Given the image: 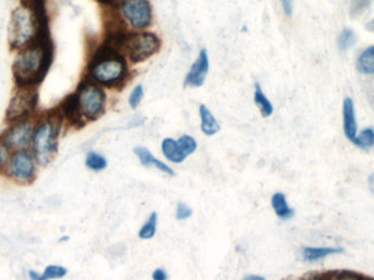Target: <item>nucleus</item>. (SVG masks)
I'll list each match as a JSON object with an SVG mask.
<instances>
[{"label": "nucleus", "mask_w": 374, "mask_h": 280, "mask_svg": "<svg viewBox=\"0 0 374 280\" xmlns=\"http://www.w3.org/2000/svg\"><path fill=\"white\" fill-rule=\"evenodd\" d=\"M127 66L123 57L108 49L101 51L90 66V75L103 85H117L125 78Z\"/></svg>", "instance_id": "obj_1"}, {"label": "nucleus", "mask_w": 374, "mask_h": 280, "mask_svg": "<svg viewBox=\"0 0 374 280\" xmlns=\"http://www.w3.org/2000/svg\"><path fill=\"white\" fill-rule=\"evenodd\" d=\"M39 20L29 7H19L13 11L9 26V41L16 47H24L35 40L39 34Z\"/></svg>", "instance_id": "obj_2"}, {"label": "nucleus", "mask_w": 374, "mask_h": 280, "mask_svg": "<svg viewBox=\"0 0 374 280\" xmlns=\"http://www.w3.org/2000/svg\"><path fill=\"white\" fill-rule=\"evenodd\" d=\"M49 56L43 47H29L21 51L13 64V72L21 83H32L39 79L45 69Z\"/></svg>", "instance_id": "obj_3"}, {"label": "nucleus", "mask_w": 374, "mask_h": 280, "mask_svg": "<svg viewBox=\"0 0 374 280\" xmlns=\"http://www.w3.org/2000/svg\"><path fill=\"white\" fill-rule=\"evenodd\" d=\"M58 129L56 122L47 120L34 131L32 139L34 158L42 167H47L54 159L58 146Z\"/></svg>", "instance_id": "obj_4"}, {"label": "nucleus", "mask_w": 374, "mask_h": 280, "mask_svg": "<svg viewBox=\"0 0 374 280\" xmlns=\"http://www.w3.org/2000/svg\"><path fill=\"white\" fill-rule=\"evenodd\" d=\"M74 98L81 117L88 121H95L102 115L106 106V94L98 85L92 83L83 85Z\"/></svg>", "instance_id": "obj_5"}, {"label": "nucleus", "mask_w": 374, "mask_h": 280, "mask_svg": "<svg viewBox=\"0 0 374 280\" xmlns=\"http://www.w3.org/2000/svg\"><path fill=\"white\" fill-rule=\"evenodd\" d=\"M131 62L139 63L156 54L160 49V40L152 33L131 34L124 43Z\"/></svg>", "instance_id": "obj_6"}, {"label": "nucleus", "mask_w": 374, "mask_h": 280, "mask_svg": "<svg viewBox=\"0 0 374 280\" xmlns=\"http://www.w3.org/2000/svg\"><path fill=\"white\" fill-rule=\"evenodd\" d=\"M124 18L133 28H148L152 22V9L148 0H121Z\"/></svg>", "instance_id": "obj_7"}, {"label": "nucleus", "mask_w": 374, "mask_h": 280, "mask_svg": "<svg viewBox=\"0 0 374 280\" xmlns=\"http://www.w3.org/2000/svg\"><path fill=\"white\" fill-rule=\"evenodd\" d=\"M7 169L11 178L18 182H30L35 175L33 156L26 150H19L11 156Z\"/></svg>", "instance_id": "obj_8"}, {"label": "nucleus", "mask_w": 374, "mask_h": 280, "mask_svg": "<svg viewBox=\"0 0 374 280\" xmlns=\"http://www.w3.org/2000/svg\"><path fill=\"white\" fill-rule=\"evenodd\" d=\"M33 126L29 122H19L13 125L11 129L6 131L0 138L8 146L9 149L24 150L30 145L33 139Z\"/></svg>", "instance_id": "obj_9"}, {"label": "nucleus", "mask_w": 374, "mask_h": 280, "mask_svg": "<svg viewBox=\"0 0 374 280\" xmlns=\"http://www.w3.org/2000/svg\"><path fill=\"white\" fill-rule=\"evenodd\" d=\"M35 93L33 91L24 90L17 93L9 104L7 119L10 122H18L24 119L35 108Z\"/></svg>", "instance_id": "obj_10"}, {"label": "nucleus", "mask_w": 374, "mask_h": 280, "mask_svg": "<svg viewBox=\"0 0 374 280\" xmlns=\"http://www.w3.org/2000/svg\"><path fill=\"white\" fill-rule=\"evenodd\" d=\"M209 72V57L207 51L202 49L197 60L192 65L190 72L185 78V85L188 87L198 88L205 83L206 77Z\"/></svg>", "instance_id": "obj_11"}, {"label": "nucleus", "mask_w": 374, "mask_h": 280, "mask_svg": "<svg viewBox=\"0 0 374 280\" xmlns=\"http://www.w3.org/2000/svg\"><path fill=\"white\" fill-rule=\"evenodd\" d=\"M343 125L346 138L352 144H356L358 124H357L355 103L351 98H346L343 102Z\"/></svg>", "instance_id": "obj_12"}, {"label": "nucleus", "mask_w": 374, "mask_h": 280, "mask_svg": "<svg viewBox=\"0 0 374 280\" xmlns=\"http://www.w3.org/2000/svg\"><path fill=\"white\" fill-rule=\"evenodd\" d=\"M133 154H136L141 165H144V167H150V165H152V167H156L161 172L171 175V176H174L175 171L171 167H169L167 163H164L161 160L156 159L154 154L149 151V149H147L146 147H136V148H133Z\"/></svg>", "instance_id": "obj_13"}, {"label": "nucleus", "mask_w": 374, "mask_h": 280, "mask_svg": "<svg viewBox=\"0 0 374 280\" xmlns=\"http://www.w3.org/2000/svg\"><path fill=\"white\" fill-rule=\"evenodd\" d=\"M200 129L207 136H213L220 131L221 127L211 110L206 106H200Z\"/></svg>", "instance_id": "obj_14"}, {"label": "nucleus", "mask_w": 374, "mask_h": 280, "mask_svg": "<svg viewBox=\"0 0 374 280\" xmlns=\"http://www.w3.org/2000/svg\"><path fill=\"white\" fill-rule=\"evenodd\" d=\"M343 252L341 247H305L302 249V257L305 262L314 263L323 260L330 255L339 254Z\"/></svg>", "instance_id": "obj_15"}, {"label": "nucleus", "mask_w": 374, "mask_h": 280, "mask_svg": "<svg viewBox=\"0 0 374 280\" xmlns=\"http://www.w3.org/2000/svg\"><path fill=\"white\" fill-rule=\"evenodd\" d=\"M162 154L173 163H182L186 159V154L179 148L177 140L173 138H164L161 144Z\"/></svg>", "instance_id": "obj_16"}, {"label": "nucleus", "mask_w": 374, "mask_h": 280, "mask_svg": "<svg viewBox=\"0 0 374 280\" xmlns=\"http://www.w3.org/2000/svg\"><path fill=\"white\" fill-rule=\"evenodd\" d=\"M272 207L277 217H279L284 220H287V219L293 218L295 216V211L288 204L287 197H286L285 194L280 193V192L275 193L272 196Z\"/></svg>", "instance_id": "obj_17"}, {"label": "nucleus", "mask_w": 374, "mask_h": 280, "mask_svg": "<svg viewBox=\"0 0 374 280\" xmlns=\"http://www.w3.org/2000/svg\"><path fill=\"white\" fill-rule=\"evenodd\" d=\"M356 69L364 76H374V45L364 49L359 55L356 63Z\"/></svg>", "instance_id": "obj_18"}, {"label": "nucleus", "mask_w": 374, "mask_h": 280, "mask_svg": "<svg viewBox=\"0 0 374 280\" xmlns=\"http://www.w3.org/2000/svg\"><path fill=\"white\" fill-rule=\"evenodd\" d=\"M254 101L257 103V106H259L261 110V115L264 117H269L274 113V106L273 103L269 101L265 93L261 90V85L257 83L255 85V92H254Z\"/></svg>", "instance_id": "obj_19"}, {"label": "nucleus", "mask_w": 374, "mask_h": 280, "mask_svg": "<svg viewBox=\"0 0 374 280\" xmlns=\"http://www.w3.org/2000/svg\"><path fill=\"white\" fill-rule=\"evenodd\" d=\"M156 227H158V213H152L146 222L141 226L138 232L139 238L143 240L152 239L156 236Z\"/></svg>", "instance_id": "obj_20"}, {"label": "nucleus", "mask_w": 374, "mask_h": 280, "mask_svg": "<svg viewBox=\"0 0 374 280\" xmlns=\"http://www.w3.org/2000/svg\"><path fill=\"white\" fill-rule=\"evenodd\" d=\"M356 42L357 34L355 33L354 30L350 28H345L337 38V47L341 51H346L351 47H354Z\"/></svg>", "instance_id": "obj_21"}, {"label": "nucleus", "mask_w": 374, "mask_h": 280, "mask_svg": "<svg viewBox=\"0 0 374 280\" xmlns=\"http://www.w3.org/2000/svg\"><path fill=\"white\" fill-rule=\"evenodd\" d=\"M86 165L90 170L99 171L104 170L108 167V160L102 154H98V152L91 151L87 154L86 158Z\"/></svg>", "instance_id": "obj_22"}, {"label": "nucleus", "mask_w": 374, "mask_h": 280, "mask_svg": "<svg viewBox=\"0 0 374 280\" xmlns=\"http://www.w3.org/2000/svg\"><path fill=\"white\" fill-rule=\"evenodd\" d=\"M357 147L361 149H369L374 146V131L372 129H366L358 134L356 140Z\"/></svg>", "instance_id": "obj_23"}, {"label": "nucleus", "mask_w": 374, "mask_h": 280, "mask_svg": "<svg viewBox=\"0 0 374 280\" xmlns=\"http://www.w3.org/2000/svg\"><path fill=\"white\" fill-rule=\"evenodd\" d=\"M177 142L179 148L186 154V157L194 154L197 149V142H196L195 138L190 135H183L177 139Z\"/></svg>", "instance_id": "obj_24"}, {"label": "nucleus", "mask_w": 374, "mask_h": 280, "mask_svg": "<svg viewBox=\"0 0 374 280\" xmlns=\"http://www.w3.org/2000/svg\"><path fill=\"white\" fill-rule=\"evenodd\" d=\"M67 275V268L59 266V265H49L44 270L43 276L47 279H59Z\"/></svg>", "instance_id": "obj_25"}, {"label": "nucleus", "mask_w": 374, "mask_h": 280, "mask_svg": "<svg viewBox=\"0 0 374 280\" xmlns=\"http://www.w3.org/2000/svg\"><path fill=\"white\" fill-rule=\"evenodd\" d=\"M374 0H351L350 16L352 18L360 16L366 9L369 8V6L373 3Z\"/></svg>", "instance_id": "obj_26"}, {"label": "nucleus", "mask_w": 374, "mask_h": 280, "mask_svg": "<svg viewBox=\"0 0 374 280\" xmlns=\"http://www.w3.org/2000/svg\"><path fill=\"white\" fill-rule=\"evenodd\" d=\"M325 280H366L364 276L354 272H337L325 275Z\"/></svg>", "instance_id": "obj_27"}, {"label": "nucleus", "mask_w": 374, "mask_h": 280, "mask_svg": "<svg viewBox=\"0 0 374 280\" xmlns=\"http://www.w3.org/2000/svg\"><path fill=\"white\" fill-rule=\"evenodd\" d=\"M143 98H144V88L141 85H136L129 95V102L131 108H136L140 104Z\"/></svg>", "instance_id": "obj_28"}, {"label": "nucleus", "mask_w": 374, "mask_h": 280, "mask_svg": "<svg viewBox=\"0 0 374 280\" xmlns=\"http://www.w3.org/2000/svg\"><path fill=\"white\" fill-rule=\"evenodd\" d=\"M193 215L192 208L190 206L184 203H179L177 206V211H175V217L177 220H186Z\"/></svg>", "instance_id": "obj_29"}, {"label": "nucleus", "mask_w": 374, "mask_h": 280, "mask_svg": "<svg viewBox=\"0 0 374 280\" xmlns=\"http://www.w3.org/2000/svg\"><path fill=\"white\" fill-rule=\"evenodd\" d=\"M8 146L3 142V139L0 138V170H3L6 167H8L9 160L11 157H9Z\"/></svg>", "instance_id": "obj_30"}, {"label": "nucleus", "mask_w": 374, "mask_h": 280, "mask_svg": "<svg viewBox=\"0 0 374 280\" xmlns=\"http://www.w3.org/2000/svg\"><path fill=\"white\" fill-rule=\"evenodd\" d=\"M169 276L163 268H156L152 272V280H168Z\"/></svg>", "instance_id": "obj_31"}, {"label": "nucleus", "mask_w": 374, "mask_h": 280, "mask_svg": "<svg viewBox=\"0 0 374 280\" xmlns=\"http://www.w3.org/2000/svg\"><path fill=\"white\" fill-rule=\"evenodd\" d=\"M280 1H282V8H284L286 15L287 16H291L293 8V0H280Z\"/></svg>", "instance_id": "obj_32"}, {"label": "nucleus", "mask_w": 374, "mask_h": 280, "mask_svg": "<svg viewBox=\"0 0 374 280\" xmlns=\"http://www.w3.org/2000/svg\"><path fill=\"white\" fill-rule=\"evenodd\" d=\"M29 276H30L31 280H49L44 277L43 275H41V274H39V272H34V270H30L29 272Z\"/></svg>", "instance_id": "obj_33"}, {"label": "nucleus", "mask_w": 374, "mask_h": 280, "mask_svg": "<svg viewBox=\"0 0 374 280\" xmlns=\"http://www.w3.org/2000/svg\"><path fill=\"white\" fill-rule=\"evenodd\" d=\"M242 280H266V279H265V278L263 277V276L249 275V276H246V277L243 278V279Z\"/></svg>", "instance_id": "obj_34"}, {"label": "nucleus", "mask_w": 374, "mask_h": 280, "mask_svg": "<svg viewBox=\"0 0 374 280\" xmlns=\"http://www.w3.org/2000/svg\"><path fill=\"white\" fill-rule=\"evenodd\" d=\"M368 28H369V30H371V31H374V20L371 21V22L368 24Z\"/></svg>", "instance_id": "obj_35"}, {"label": "nucleus", "mask_w": 374, "mask_h": 280, "mask_svg": "<svg viewBox=\"0 0 374 280\" xmlns=\"http://www.w3.org/2000/svg\"><path fill=\"white\" fill-rule=\"evenodd\" d=\"M313 280H325V276H316L313 278Z\"/></svg>", "instance_id": "obj_36"}, {"label": "nucleus", "mask_w": 374, "mask_h": 280, "mask_svg": "<svg viewBox=\"0 0 374 280\" xmlns=\"http://www.w3.org/2000/svg\"><path fill=\"white\" fill-rule=\"evenodd\" d=\"M100 1H104V3H110L112 0H100Z\"/></svg>", "instance_id": "obj_37"}, {"label": "nucleus", "mask_w": 374, "mask_h": 280, "mask_svg": "<svg viewBox=\"0 0 374 280\" xmlns=\"http://www.w3.org/2000/svg\"><path fill=\"white\" fill-rule=\"evenodd\" d=\"M373 183H374V176H373Z\"/></svg>", "instance_id": "obj_38"}]
</instances>
